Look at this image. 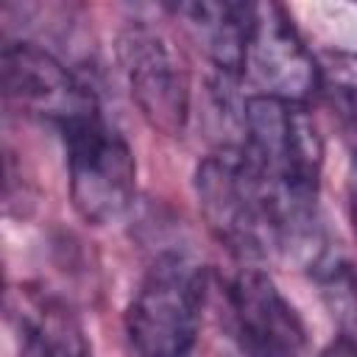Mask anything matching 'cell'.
Masks as SVG:
<instances>
[{"mask_svg":"<svg viewBox=\"0 0 357 357\" xmlns=\"http://www.w3.org/2000/svg\"><path fill=\"white\" fill-rule=\"evenodd\" d=\"M195 195L212 234L240 259L315 268L326 257L315 198L276 187L237 145L201 159Z\"/></svg>","mask_w":357,"mask_h":357,"instance_id":"cell-1","label":"cell"},{"mask_svg":"<svg viewBox=\"0 0 357 357\" xmlns=\"http://www.w3.org/2000/svg\"><path fill=\"white\" fill-rule=\"evenodd\" d=\"M204 268L165 251L145 271L128 312L126 335L137 357H192L204 310Z\"/></svg>","mask_w":357,"mask_h":357,"instance_id":"cell-2","label":"cell"},{"mask_svg":"<svg viewBox=\"0 0 357 357\" xmlns=\"http://www.w3.org/2000/svg\"><path fill=\"white\" fill-rule=\"evenodd\" d=\"M237 145L276 187L318 198L324 145L307 103L248 92L237 109Z\"/></svg>","mask_w":357,"mask_h":357,"instance_id":"cell-3","label":"cell"},{"mask_svg":"<svg viewBox=\"0 0 357 357\" xmlns=\"http://www.w3.org/2000/svg\"><path fill=\"white\" fill-rule=\"evenodd\" d=\"M61 137L75 212L95 226L123 218L137 192V162L123 134L98 114L67 128Z\"/></svg>","mask_w":357,"mask_h":357,"instance_id":"cell-4","label":"cell"},{"mask_svg":"<svg viewBox=\"0 0 357 357\" xmlns=\"http://www.w3.org/2000/svg\"><path fill=\"white\" fill-rule=\"evenodd\" d=\"M0 73L8 103L28 117L56 126L61 134L100 114L89 86L81 84L50 50L33 42H6Z\"/></svg>","mask_w":357,"mask_h":357,"instance_id":"cell-5","label":"cell"},{"mask_svg":"<svg viewBox=\"0 0 357 357\" xmlns=\"http://www.w3.org/2000/svg\"><path fill=\"white\" fill-rule=\"evenodd\" d=\"M117 59L142 117L167 137H181L190 117V78L170 42L145 22L117 36Z\"/></svg>","mask_w":357,"mask_h":357,"instance_id":"cell-6","label":"cell"},{"mask_svg":"<svg viewBox=\"0 0 357 357\" xmlns=\"http://www.w3.org/2000/svg\"><path fill=\"white\" fill-rule=\"evenodd\" d=\"M240 75L257 86V95L293 103H307L321 89L318 61L301 42L290 17L273 3H254Z\"/></svg>","mask_w":357,"mask_h":357,"instance_id":"cell-7","label":"cell"},{"mask_svg":"<svg viewBox=\"0 0 357 357\" xmlns=\"http://www.w3.org/2000/svg\"><path fill=\"white\" fill-rule=\"evenodd\" d=\"M226 321L243 357H304V324L276 282L259 268H243L229 282Z\"/></svg>","mask_w":357,"mask_h":357,"instance_id":"cell-8","label":"cell"},{"mask_svg":"<svg viewBox=\"0 0 357 357\" xmlns=\"http://www.w3.org/2000/svg\"><path fill=\"white\" fill-rule=\"evenodd\" d=\"M173 14L181 20L190 39L206 53V59L218 67L220 75L240 78L254 3L195 0L173 6Z\"/></svg>","mask_w":357,"mask_h":357,"instance_id":"cell-9","label":"cell"},{"mask_svg":"<svg viewBox=\"0 0 357 357\" xmlns=\"http://www.w3.org/2000/svg\"><path fill=\"white\" fill-rule=\"evenodd\" d=\"M25 357H89L78 329L59 312H39L22 318Z\"/></svg>","mask_w":357,"mask_h":357,"instance_id":"cell-10","label":"cell"},{"mask_svg":"<svg viewBox=\"0 0 357 357\" xmlns=\"http://www.w3.org/2000/svg\"><path fill=\"white\" fill-rule=\"evenodd\" d=\"M321 92L329 98L340 120L357 134V53L329 50L321 61Z\"/></svg>","mask_w":357,"mask_h":357,"instance_id":"cell-11","label":"cell"},{"mask_svg":"<svg viewBox=\"0 0 357 357\" xmlns=\"http://www.w3.org/2000/svg\"><path fill=\"white\" fill-rule=\"evenodd\" d=\"M351 212H354V226H357V173L351 181Z\"/></svg>","mask_w":357,"mask_h":357,"instance_id":"cell-12","label":"cell"}]
</instances>
